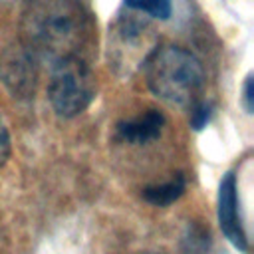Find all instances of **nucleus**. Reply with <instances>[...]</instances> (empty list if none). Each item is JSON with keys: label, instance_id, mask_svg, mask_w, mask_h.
Returning <instances> with one entry per match:
<instances>
[{"label": "nucleus", "instance_id": "nucleus-7", "mask_svg": "<svg viewBox=\"0 0 254 254\" xmlns=\"http://www.w3.org/2000/svg\"><path fill=\"white\" fill-rule=\"evenodd\" d=\"M123 2L127 8L145 12L153 18H159V20H167L173 12L171 0H123Z\"/></svg>", "mask_w": 254, "mask_h": 254}, {"label": "nucleus", "instance_id": "nucleus-5", "mask_svg": "<svg viewBox=\"0 0 254 254\" xmlns=\"http://www.w3.org/2000/svg\"><path fill=\"white\" fill-rule=\"evenodd\" d=\"M163 127H165V115L157 109H149V111H145V113H141L133 119L117 123L115 137L121 143L143 145V143L159 139Z\"/></svg>", "mask_w": 254, "mask_h": 254}, {"label": "nucleus", "instance_id": "nucleus-10", "mask_svg": "<svg viewBox=\"0 0 254 254\" xmlns=\"http://www.w3.org/2000/svg\"><path fill=\"white\" fill-rule=\"evenodd\" d=\"M244 105H246V111L252 113L254 109V87H252V75L246 77L244 81Z\"/></svg>", "mask_w": 254, "mask_h": 254}, {"label": "nucleus", "instance_id": "nucleus-1", "mask_svg": "<svg viewBox=\"0 0 254 254\" xmlns=\"http://www.w3.org/2000/svg\"><path fill=\"white\" fill-rule=\"evenodd\" d=\"M24 32L30 48L52 65L69 58L87 62L95 30L79 0H34L24 14Z\"/></svg>", "mask_w": 254, "mask_h": 254}, {"label": "nucleus", "instance_id": "nucleus-2", "mask_svg": "<svg viewBox=\"0 0 254 254\" xmlns=\"http://www.w3.org/2000/svg\"><path fill=\"white\" fill-rule=\"evenodd\" d=\"M145 81L159 99L183 107L196 101L204 85V69L189 50L163 46L145 60Z\"/></svg>", "mask_w": 254, "mask_h": 254}, {"label": "nucleus", "instance_id": "nucleus-9", "mask_svg": "<svg viewBox=\"0 0 254 254\" xmlns=\"http://www.w3.org/2000/svg\"><path fill=\"white\" fill-rule=\"evenodd\" d=\"M10 151H12V141H10V131H8V125L4 121V117L0 115V167L8 161L10 157Z\"/></svg>", "mask_w": 254, "mask_h": 254}, {"label": "nucleus", "instance_id": "nucleus-6", "mask_svg": "<svg viewBox=\"0 0 254 254\" xmlns=\"http://www.w3.org/2000/svg\"><path fill=\"white\" fill-rule=\"evenodd\" d=\"M185 187H187L185 177L183 175H177L175 179H171V181H167L163 185L145 187L143 192H141V196L147 202H151L153 206H169V204H173L185 192Z\"/></svg>", "mask_w": 254, "mask_h": 254}, {"label": "nucleus", "instance_id": "nucleus-8", "mask_svg": "<svg viewBox=\"0 0 254 254\" xmlns=\"http://www.w3.org/2000/svg\"><path fill=\"white\" fill-rule=\"evenodd\" d=\"M208 119H210V105H206V103H196V105L192 107V115H190V125H192V129L200 131L202 127H206Z\"/></svg>", "mask_w": 254, "mask_h": 254}, {"label": "nucleus", "instance_id": "nucleus-4", "mask_svg": "<svg viewBox=\"0 0 254 254\" xmlns=\"http://www.w3.org/2000/svg\"><path fill=\"white\" fill-rule=\"evenodd\" d=\"M238 187H236V175L234 173H226L220 181L218 187V206H216V214H218V224L222 234L228 238V242L246 252L248 250V236L244 232V224H242V216H240V208H238Z\"/></svg>", "mask_w": 254, "mask_h": 254}, {"label": "nucleus", "instance_id": "nucleus-3", "mask_svg": "<svg viewBox=\"0 0 254 254\" xmlns=\"http://www.w3.org/2000/svg\"><path fill=\"white\" fill-rule=\"evenodd\" d=\"M95 97V77L85 60L69 58L50 65L48 99L60 117H75Z\"/></svg>", "mask_w": 254, "mask_h": 254}]
</instances>
